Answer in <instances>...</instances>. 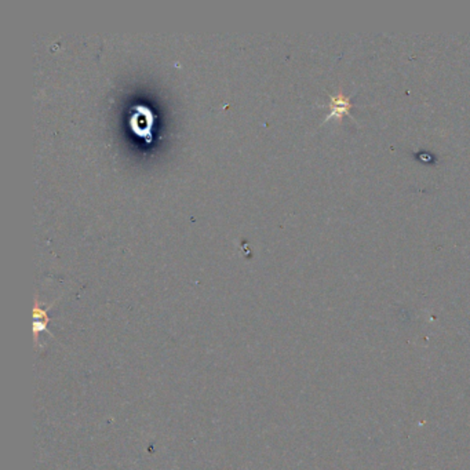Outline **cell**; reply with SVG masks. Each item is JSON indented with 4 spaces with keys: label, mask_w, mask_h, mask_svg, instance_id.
Wrapping results in <instances>:
<instances>
[{
    "label": "cell",
    "mask_w": 470,
    "mask_h": 470,
    "mask_svg": "<svg viewBox=\"0 0 470 470\" xmlns=\"http://www.w3.org/2000/svg\"><path fill=\"white\" fill-rule=\"evenodd\" d=\"M155 122V113L146 105H138L134 108V113L130 119L131 128L148 142L152 141V130Z\"/></svg>",
    "instance_id": "1"
},
{
    "label": "cell",
    "mask_w": 470,
    "mask_h": 470,
    "mask_svg": "<svg viewBox=\"0 0 470 470\" xmlns=\"http://www.w3.org/2000/svg\"><path fill=\"white\" fill-rule=\"evenodd\" d=\"M352 102L349 99V97L343 95L341 91L336 95H331L330 97V104H329V108H330V113L329 116L324 119L326 120H330L331 118H337V119H342L345 115H349V111L352 109Z\"/></svg>",
    "instance_id": "2"
}]
</instances>
